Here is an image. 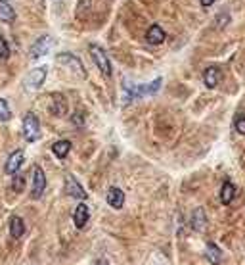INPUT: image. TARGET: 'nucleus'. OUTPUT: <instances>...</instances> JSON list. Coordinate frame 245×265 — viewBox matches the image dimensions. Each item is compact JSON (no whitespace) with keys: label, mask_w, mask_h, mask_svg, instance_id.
Returning <instances> with one entry per match:
<instances>
[{"label":"nucleus","mask_w":245,"mask_h":265,"mask_svg":"<svg viewBox=\"0 0 245 265\" xmlns=\"http://www.w3.org/2000/svg\"><path fill=\"white\" fill-rule=\"evenodd\" d=\"M207 260H209L213 265H220V260H222L220 248L216 246V244H213V242L207 244Z\"/></svg>","instance_id":"dca6fc26"},{"label":"nucleus","mask_w":245,"mask_h":265,"mask_svg":"<svg viewBox=\"0 0 245 265\" xmlns=\"http://www.w3.org/2000/svg\"><path fill=\"white\" fill-rule=\"evenodd\" d=\"M23 232H25V223H23V219L18 217V215H14V217L10 219V234H12L14 238H19V236H23Z\"/></svg>","instance_id":"4468645a"},{"label":"nucleus","mask_w":245,"mask_h":265,"mask_svg":"<svg viewBox=\"0 0 245 265\" xmlns=\"http://www.w3.org/2000/svg\"><path fill=\"white\" fill-rule=\"evenodd\" d=\"M0 19L6 21V23H12V21L16 19L14 8H12L8 2H2V0H0Z\"/></svg>","instance_id":"f3484780"},{"label":"nucleus","mask_w":245,"mask_h":265,"mask_svg":"<svg viewBox=\"0 0 245 265\" xmlns=\"http://www.w3.org/2000/svg\"><path fill=\"white\" fill-rule=\"evenodd\" d=\"M90 56H92L94 64L100 68V71L104 73L105 77H109V75H111V64H109V60H107V54H105L100 46L90 44Z\"/></svg>","instance_id":"f03ea898"},{"label":"nucleus","mask_w":245,"mask_h":265,"mask_svg":"<svg viewBox=\"0 0 245 265\" xmlns=\"http://www.w3.org/2000/svg\"><path fill=\"white\" fill-rule=\"evenodd\" d=\"M220 70L218 68H209V70L205 71V75H203V83L207 85V88H214L218 85V81H220Z\"/></svg>","instance_id":"ddd939ff"},{"label":"nucleus","mask_w":245,"mask_h":265,"mask_svg":"<svg viewBox=\"0 0 245 265\" xmlns=\"http://www.w3.org/2000/svg\"><path fill=\"white\" fill-rule=\"evenodd\" d=\"M88 219H90V210H88V206L87 204H79L77 210H75V215H73V221H75L77 229H83L88 223Z\"/></svg>","instance_id":"9b49d317"},{"label":"nucleus","mask_w":245,"mask_h":265,"mask_svg":"<svg viewBox=\"0 0 245 265\" xmlns=\"http://www.w3.org/2000/svg\"><path fill=\"white\" fill-rule=\"evenodd\" d=\"M190 223H192V229L199 230V232H203V230L207 229V215L203 212V208H195L193 210Z\"/></svg>","instance_id":"9d476101"},{"label":"nucleus","mask_w":245,"mask_h":265,"mask_svg":"<svg viewBox=\"0 0 245 265\" xmlns=\"http://www.w3.org/2000/svg\"><path fill=\"white\" fill-rule=\"evenodd\" d=\"M12 189H14V192H23V189H25V177H23V175H14Z\"/></svg>","instance_id":"412c9836"},{"label":"nucleus","mask_w":245,"mask_h":265,"mask_svg":"<svg viewBox=\"0 0 245 265\" xmlns=\"http://www.w3.org/2000/svg\"><path fill=\"white\" fill-rule=\"evenodd\" d=\"M69 150H71V142L69 141H58L52 146V152L58 156V158H65V156L69 154Z\"/></svg>","instance_id":"a211bd4d"},{"label":"nucleus","mask_w":245,"mask_h":265,"mask_svg":"<svg viewBox=\"0 0 245 265\" xmlns=\"http://www.w3.org/2000/svg\"><path fill=\"white\" fill-rule=\"evenodd\" d=\"M44 79H46V68H38V70H33L31 73H29L25 85H27L29 90H36V88L42 87Z\"/></svg>","instance_id":"0eeeda50"},{"label":"nucleus","mask_w":245,"mask_h":265,"mask_svg":"<svg viewBox=\"0 0 245 265\" xmlns=\"http://www.w3.org/2000/svg\"><path fill=\"white\" fill-rule=\"evenodd\" d=\"M23 159H25L23 150H16V152L8 158V161H6V173L16 175V173H18V169L21 167V163H23Z\"/></svg>","instance_id":"1a4fd4ad"},{"label":"nucleus","mask_w":245,"mask_h":265,"mask_svg":"<svg viewBox=\"0 0 245 265\" xmlns=\"http://www.w3.org/2000/svg\"><path fill=\"white\" fill-rule=\"evenodd\" d=\"M146 40H148L150 44H161V42H165V31L161 29V25L153 23V25L148 29V33H146Z\"/></svg>","instance_id":"f8f14e48"},{"label":"nucleus","mask_w":245,"mask_h":265,"mask_svg":"<svg viewBox=\"0 0 245 265\" xmlns=\"http://www.w3.org/2000/svg\"><path fill=\"white\" fill-rule=\"evenodd\" d=\"M56 62H58V64H63V66H67V68L75 71L81 79H85V77H87V71H85V68H83L81 60H79V58H75L73 54H58Z\"/></svg>","instance_id":"7ed1b4c3"},{"label":"nucleus","mask_w":245,"mask_h":265,"mask_svg":"<svg viewBox=\"0 0 245 265\" xmlns=\"http://www.w3.org/2000/svg\"><path fill=\"white\" fill-rule=\"evenodd\" d=\"M236 131L240 135H245V115H238L236 117Z\"/></svg>","instance_id":"5701e85b"},{"label":"nucleus","mask_w":245,"mask_h":265,"mask_svg":"<svg viewBox=\"0 0 245 265\" xmlns=\"http://www.w3.org/2000/svg\"><path fill=\"white\" fill-rule=\"evenodd\" d=\"M44 189H46V177H44L42 167L36 165L33 169V192H31V196L33 198H40L42 192H44Z\"/></svg>","instance_id":"20e7f679"},{"label":"nucleus","mask_w":245,"mask_h":265,"mask_svg":"<svg viewBox=\"0 0 245 265\" xmlns=\"http://www.w3.org/2000/svg\"><path fill=\"white\" fill-rule=\"evenodd\" d=\"M40 135V123L35 114H27L23 119V137L27 142H35Z\"/></svg>","instance_id":"f257e3e1"},{"label":"nucleus","mask_w":245,"mask_h":265,"mask_svg":"<svg viewBox=\"0 0 245 265\" xmlns=\"http://www.w3.org/2000/svg\"><path fill=\"white\" fill-rule=\"evenodd\" d=\"M65 192H67L69 196H73V198H79V200H85V198H87L85 189L79 185V181H77L73 175L65 177Z\"/></svg>","instance_id":"423d86ee"},{"label":"nucleus","mask_w":245,"mask_h":265,"mask_svg":"<svg viewBox=\"0 0 245 265\" xmlns=\"http://www.w3.org/2000/svg\"><path fill=\"white\" fill-rule=\"evenodd\" d=\"M105 200H107V204H109L111 208L121 210L122 204H124V192H122L121 189H117V187H111L107 196H105Z\"/></svg>","instance_id":"6e6552de"},{"label":"nucleus","mask_w":245,"mask_h":265,"mask_svg":"<svg viewBox=\"0 0 245 265\" xmlns=\"http://www.w3.org/2000/svg\"><path fill=\"white\" fill-rule=\"evenodd\" d=\"M52 42H54V40H52V37H50V35L40 37L35 44L31 46V58H40V56L48 54L50 46H52Z\"/></svg>","instance_id":"39448f33"},{"label":"nucleus","mask_w":245,"mask_h":265,"mask_svg":"<svg viewBox=\"0 0 245 265\" xmlns=\"http://www.w3.org/2000/svg\"><path fill=\"white\" fill-rule=\"evenodd\" d=\"M234 196H236V187L232 185V183H224L222 185V189H220V202L228 206L232 200H234Z\"/></svg>","instance_id":"2eb2a0df"},{"label":"nucleus","mask_w":245,"mask_h":265,"mask_svg":"<svg viewBox=\"0 0 245 265\" xmlns=\"http://www.w3.org/2000/svg\"><path fill=\"white\" fill-rule=\"evenodd\" d=\"M52 114L54 115H63L65 114V102L60 94L52 96Z\"/></svg>","instance_id":"6ab92c4d"},{"label":"nucleus","mask_w":245,"mask_h":265,"mask_svg":"<svg viewBox=\"0 0 245 265\" xmlns=\"http://www.w3.org/2000/svg\"><path fill=\"white\" fill-rule=\"evenodd\" d=\"M10 56V46H8V42L4 40V37H0V60H4V58H8Z\"/></svg>","instance_id":"4be33fe9"},{"label":"nucleus","mask_w":245,"mask_h":265,"mask_svg":"<svg viewBox=\"0 0 245 265\" xmlns=\"http://www.w3.org/2000/svg\"><path fill=\"white\" fill-rule=\"evenodd\" d=\"M12 117V112L8 108V102L4 98H0V121H8Z\"/></svg>","instance_id":"aec40b11"},{"label":"nucleus","mask_w":245,"mask_h":265,"mask_svg":"<svg viewBox=\"0 0 245 265\" xmlns=\"http://www.w3.org/2000/svg\"><path fill=\"white\" fill-rule=\"evenodd\" d=\"M199 2H201V6H205V8H207V6H211L214 0H199Z\"/></svg>","instance_id":"b1692460"}]
</instances>
